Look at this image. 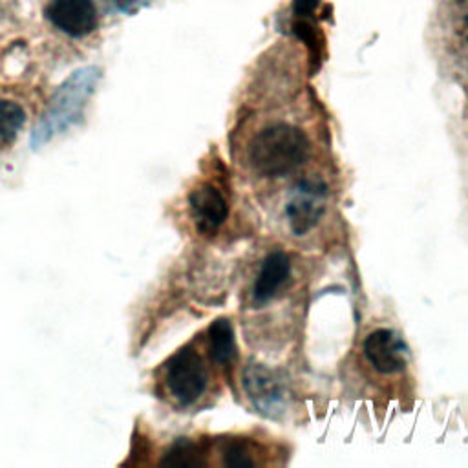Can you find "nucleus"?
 Wrapping results in <instances>:
<instances>
[{
    "label": "nucleus",
    "mask_w": 468,
    "mask_h": 468,
    "mask_svg": "<svg viewBox=\"0 0 468 468\" xmlns=\"http://www.w3.org/2000/svg\"><path fill=\"white\" fill-rule=\"evenodd\" d=\"M46 17L57 30L75 39L86 37L97 28L93 0H52Z\"/></svg>",
    "instance_id": "obj_5"
},
{
    "label": "nucleus",
    "mask_w": 468,
    "mask_h": 468,
    "mask_svg": "<svg viewBox=\"0 0 468 468\" xmlns=\"http://www.w3.org/2000/svg\"><path fill=\"white\" fill-rule=\"evenodd\" d=\"M190 214L201 234H214L227 219L229 205L212 183L198 185L189 196Z\"/></svg>",
    "instance_id": "obj_8"
},
{
    "label": "nucleus",
    "mask_w": 468,
    "mask_h": 468,
    "mask_svg": "<svg viewBox=\"0 0 468 468\" xmlns=\"http://www.w3.org/2000/svg\"><path fill=\"white\" fill-rule=\"evenodd\" d=\"M244 386L255 408L268 417H277L286 410V390L273 372L260 365H251L244 372Z\"/></svg>",
    "instance_id": "obj_6"
},
{
    "label": "nucleus",
    "mask_w": 468,
    "mask_h": 468,
    "mask_svg": "<svg viewBox=\"0 0 468 468\" xmlns=\"http://www.w3.org/2000/svg\"><path fill=\"white\" fill-rule=\"evenodd\" d=\"M223 461L230 466H251L255 459L249 446L244 441H229L223 446Z\"/></svg>",
    "instance_id": "obj_13"
},
{
    "label": "nucleus",
    "mask_w": 468,
    "mask_h": 468,
    "mask_svg": "<svg viewBox=\"0 0 468 468\" xmlns=\"http://www.w3.org/2000/svg\"><path fill=\"white\" fill-rule=\"evenodd\" d=\"M201 448L200 444L181 439L174 443V446L167 452V457L163 459V464H176V466H194L201 464Z\"/></svg>",
    "instance_id": "obj_12"
},
{
    "label": "nucleus",
    "mask_w": 468,
    "mask_h": 468,
    "mask_svg": "<svg viewBox=\"0 0 468 468\" xmlns=\"http://www.w3.org/2000/svg\"><path fill=\"white\" fill-rule=\"evenodd\" d=\"M307 156V136L288 123H275L260 131L249 149L253 169L266 178H280L297 171Z\"/></svg>",
    "instance_id": "obj_2"
},
{
    "label": "nucleus",
    "mask_w": 468,
    "mask_h": 468,
    "mask_svg": "<svg viewBox=\"0 0 468 468\" xmlns=\"http://www.w3.org/2000/svg\"><path fill=\"white\" fill-rule=\"evenodd\" d=\"M24 122L26 113L21 104L0 99V147H8L17 140Z\"/></svg>",
    "instance_id": "obj_11"
},
{
    "label": "nucleus",
    "mask_w": 468,
    "mask_h": 468,
    "mask_svg": "<svg viewBox=\"0 0 468 468\" xmlns=\"http://www.w3.org/2000/svg\"><path fill=\"white\" fill-rule=\"evenodd\" d=\"M327 201V187L318 178L302 180L291 192L289 201L286 205V216L289 227L295 234L309 232L326 210Z\"/></svg>",
    "instance_id": "obj_4"
},
{
    "label": "nucleus",
    "mask_w": 468,
    "mask_h": 468,
    "mask_svg": "<svg viewBox=\"0 0 468 468\" xmlns=\"http://www.w3.org/2000/svg\"><path fill=\"white\" fill-rule=\"evenodd\" d=\"M291 273V264H289V257L282 251H275L271 253L264 264L262 269L257 277L255 282V289H253V298L258 306H264L268 302H271L278 291L284 288V284L288 282Z\"/></svg>",
    "instance_id": "obj_9"
},
{
    "label": "nucleus",
    "mask_w": 468,
    "mask_h": 468,
    "mask_svg": "<svg viewBox=\"0 0 468 468\" xmlns=\"http://www.w3.org/2000/svg\"><path fill=\"white\" fill-rule=\"evenodd\" d=\"M209 347L210 357L218 365H230L237 357V344H234V331L227 318H218L209 327Z\"/></svg>",
    "instance_id": "obj_10"
},
{
    "label": "nucleus",
    "mask_w": 468,
    "mask_h": 468,
    "mask_svg": "<svg viewBox=\"0 0 468 468\" xmlns=\"http://www.w3.org/2000/svg\"><path fill=\"white\" fill-rule=\"evenodd\" d=\"M318 6V0H293V8L297 17H307Z\"/></svg>",
    "instance_id": "obj_14"
},
{
    "label": "nucleus",
    "mask_w": 468,
    "mask_h": 468,
    "mask_svg": "<svg viewBox=\"0 0 468 468\" xmlns=\"http://www.w3.org/2000/svg\"><path fill=\"white\" fill-rule=\"evenodd\" d=\"M365 354L370 365L385 375L403 372L408 357L405 342L390 329H377L370 333L365 342Z\"/></svg>",
    "instance_id": "obj_7"
},
{
    "label": "nucleus",
    "mask_w": 468,
    "mask_h": 468,
    "mask_svg": "<svg viewBox=\"0 0 468 468\" xmlns=\"http://www.w3.org/2000/svg\"><path fill=\"white\" fill-rule=\"evenodd\" d=\"M209 383V374L198 351L190 346L180 349L165 366V386L181 406L196 403Z\"/></svg>",
    "instance_id": "obj_3"
},
{
    "label": "nucleus",
    "mask_w": 468,
    "mask_h": 468,
    "mask_svg": "<svg viewBox=\"0 0 468 468\" xmlns=\"http://www.w3.org/2000/svg\"><path fill=\"white\" fill-rule=\"evenodd\" d=\"M99 79L101 68L84 66L70 73V77L55 90L46 112L32 132V147L35 151L81 122Z\"/></svg>",
    "instance_id": "obj_1"
},
{
    "label": "nucleus",
    "mask_w": 468,
    "mask_h": 468,
    "mask_svg": "<svg viewBox=\"0 0 468 468\" xmlns=\"http://www.w3.org/2000/svg\"><path fill=\"white\" fill-rule=\"evenodd\" d=\"M112 3L115 5V8L120 12H136V8L143 3V0H112Z\"/></svg>",
    "instance_id": "obj_15"
}]
</instances>
